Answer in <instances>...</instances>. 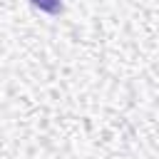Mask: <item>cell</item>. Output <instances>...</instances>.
I'll return each mask as SVG.
<instances>
[{"label": "cell", "mask_w": 159, "mask_h": 159, "mask_svg": "<svg viewBox=\"0 0 159 159\" xmlns=\"http://www.w3.org/2000/svg\"><path fill=\"white\" fill-rule=\"evenodd\" d=\"M37 10L50 12V15H60L62 12V0H30Z\"/></svg>", "instance_id": "obj_1"}]
</instances>
